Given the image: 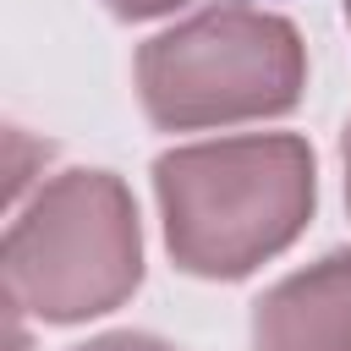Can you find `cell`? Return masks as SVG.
Listing matches in <instances>:
<instances>
[{
	"label": "cell",
	"instance_id": "5",
	"mask_svg": "<svg viewBox=\"0 0 351 351\" xmlns=\"http://www.w3.org/2000/svg\"><path fill=\"white\" fill-rule=\"evenodd\" d=\"M346 16H351V0H346Z\"/></svg>",
	"mask_w": 351,
	"mask_h": 351
},
{
	"label": "cell",
	"instance_id": "4",
	"mask_svg": "<svg viewBox=\"0 0 351 351\" xmlns=\"http://www.w3.org/2000/svg\"><path fill=\"white\" fill-rule=\"evenodd\" d=\"M176 0H115L121 16H154V11H170Z\"/></svg>",
	"mask_w": 351,
	"mask_h": 351
},
{
	"label": "cell",
	"instance_id": "2",
	"mask_svg": "<svg viewBox=\"0 0 351 351\" xmlns=\"http://www.w3.org/2000/svg\"><path fill=\"white\" fill-rule=\"evenodd\" d=\"M296 82V33L269 16H197L143 49V99L159 126L291 110Z\"/></svg>",
	"mask_w": 351,
	"mask_h": 351
},
{
	"label": "cell",
	"instance_id": "6",
	"mask_svg": "<svg viewBox=\"0 0 351 351\" xmlns=\"http://www.w3.org/2000/svg\"><path fill=\"white\" fill-rule=\"evenodd\" d=\"M346 154H351V143H346Z\"/></svg>",
	"mask_w": 351,
	"mask_h": 351
},
{
	"label": "cell",
	"instance_id": "1",
	"mask_svg": "<svg viewBox=\"0 0 351 351\" xmlns=\"http://www.w3.org/2000/svg\"><path fill=\"white\" fill-rule=\"evenodd\" d=\"M170 247L192 274H247L285 247L313 203V159L296 137L219 143L159 159Z\"/></svg>",
	"mask_w": 351,
	"mask_h": 351
},
{
	"label": "cell",
	"instance_id": "3",
	"mask_svg": "<svg viewBox=\"0 0 351 351\" xmlns=\"http://www.w3.org/2000/svg\"><path fill=\"white\" fill-rule=\"evenodd\" d=\"M258 351H351V258H329L258 302Z\"/></svg>",
	"mask_w": 351,
	"mask_h": 351
}]
</instances>
